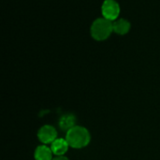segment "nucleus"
<instances>
[{
    "mask_svg": "<svg viewBox=\"0 0 160 160\" xmlns=\"http://www.w3.org/2000/svg\"><path fill=\"white\" fill-rule=\"evenodd\" d=\"M52 160H69L68 158L64 157V156H59V157H56L54 158H52Z\"/></svg>",
    "mask_w": 160,
    "mask_h": 160,
    "instance_id": "obj_9",
    "label": "nucleus"
},
{
    "mask_svg": "<svg viewBox=\"0 0 160 160\" xmlns=\"http://www.w3.org/2000/svg\"><path fill=\"white\" fill-rule=\"evenodd\" d=\"M68 145L75 149H81L88 145L91 140L89 131L81 126H75L70 128L66 135Z\"/></svg>",
    "mask_w": 160,
    "mask_h": 160,
    "instance_id": "obj_1",
    "label": "nucleus"
},
{
    "mask_svg": "<svg viewBox=\"0 0 160 160\" xmlns=\"http://www.w3.org/2000/svg\"><path fill=\"white\" fill-rule=\"evenodd\" d=\"M112 31V22L105 18L97 19L91 26V35L96 40L98 41L107 39L111 36Z\"/></svg>",
    "mask_w": 160,
    "mask_h": 160,
    "instance_id": "obj_2",
    "label": "nucleus"
},
{
    "mask_svg": "<svg viewBox=\"0 0 160 160\" xmlns=\"http://www.w3.org/2000/svg\"><path fill=\"white\" fill-rule=\"evenodd\" d=\"M68 143L67 142V140L65 139H56L51 145V149L52 151V153L59 157V156H64L67 151L68 150Z\"/></svg>",
    "mask_w": 160,
    "mask_h": 160,
    "instance_id": "obj_5",
    "label": "nucleus"
},
{
    "mask_svg": "<svg viewBox=\"0 0 160 160\" xmlns=\"http://www.w3.org/2000/svg\"><path fill=\"white\" fill-rule=\"evenodd\" d=\"M38 138L44 144L52 143L57 139V131L52 126L45 125L39 128L38 132Z\"/></svg>",
    "mask_w": 160,
    "mask_h": 160,
    "instance_id": "obj_4",
    "label": "nucleus"
},
{
    "mask_svg": "<svg viewBox=\"0 0 160 160\" xmlns=\"http://www.w3.org/2000/svg\"><path fill=\"white\" fill-rule=\"evenodd\" d=\"M52 151L46 145H39L35 150V159L36 160H52Z\"/></svg>",
    "mask_w": 160,
    "mask_h": 160,
    "instance_id": "obj_7",
    "label": "nucleus"
},
{
    "mask_svg": "<svg viewBox=\"0 0 160 160\" xmlns=\"http://www.w3.org/2000/svg\"><path fill=\"white\" fill-rule=\"evenodd\" d=\"M76 123V117L73 114L68 113L64 114L59 119V127L63 131H68L70 128L75 127Z\"/></svg>",
    "mask_w": 160,
    "mask_h": 160,
    "instance_id": "obj_6",
    "label": "nucleus"
},
{
    "mask_svg": "<svg viewBox=\"0 0 160 160\" xmlns=\"http://www.w3.org/2000/svg\"><path fill=\"white\" fill-rule=\"evenodd\" d=\"M101 12L103 18L111 22H114L118 19L120 14L119 4L114 0H105L101 7Z\"/></svg>",
    "mask_w": 160,
    "mask_h": 160,
    "instance_id": "obj_3",
    "label": "nucleus"
},
{
    "mask_svg": "<svg viewBox=\"0 0 160 160\" xmlns=\"http://www.w3.org/2000/svg\"><path fill=\"white\" fill-rule=\"evenodd\" d=\"M113 31L119 35H126L130 29V22L125 19H117L116 21L112 22Z\"/></svg>",
    "mask_w": 160,
    "mask_h": 160,
    "instance_id": "obj_8",
    "label": "nucleus"
}]
</instances>
